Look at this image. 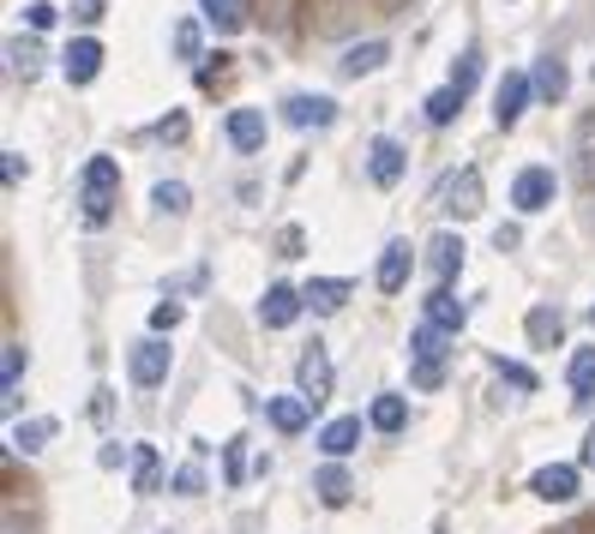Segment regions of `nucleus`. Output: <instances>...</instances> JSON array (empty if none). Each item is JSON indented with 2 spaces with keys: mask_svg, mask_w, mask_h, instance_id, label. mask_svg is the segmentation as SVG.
Instances as JSON below:
<instances>
[{
  "mask_svg": "<svg viewBox=\"0 0 595 534\" xmlns=\"http://www.w3.org/2000/svg\"><path fill=\"white\" fill-rule=\"evenodd\" d=\"M19 373H24V343H7L0 349V396L19 391Z\"/></svg>",
  "mask_w": 595,
  "mask_h": 534,
  "instance_id": "nucleus-30",
  "label": "nucleus"
},
{
  "mask_svg": "<svg viewBox=\"0 0 595 534\" xmlns=\"http://www.w3.org/2000/svg\"><path fill=\"white\" fill-rule=\"evenodd\" d=\"M554 192H559V174L535 162V169H524V174L512 181V204H517L524 216H535V211H547V204H554Z\"/></svg>",
  "mask_w": 595,
  "mask_h": 534,
  "instance_id": "nucleus-5",
  "label": "nucleus"
},
{
  "mask_svg": "<svg viewBox=\"0 0 595 534\" xmlns=\"http://www.w3.org/2000/svg\"><path fill=\"white\" fill-rule=\"evenodd\" d=\"M385 54H391V49L374 37V42H355V49H349L337 67H344V79H361V72H379V67H385Z\"/></svg>",
  "mask_w": 595,
  "mask_h": 534,
  "instance_id": "nucleus-24",
  "label": "nucleus"
},
{
  "mask_svg": "<svg viewBox=\"0 0 595 534\" xmlns=\"http://www.w3.org/2000/svg\"><path fill=\"white\" fill-rule=\"evenodd\" d=\"M589 324H595V306H589Z\"/></svg>",
  "mask_w": 595,
  "mask_h": 534,
  "instance_id": "nucleus-49",
  "label": "nucleus"
},
{
  "mask_svg": "<svg viewBox=\"0 0 595 534\" xmlns=\"http://www.w3.org/2000/svg\"><path fill=\"white\" fill-rule=\"evenodd\" d=\"M445 354H452V331H439V324H415L409 331V361H422V366H445Z\"/></svg>",
  "mask_w": 595,
  "mask_h": 534,
  "instance_id": "nucleus-12",
  "label": "nucleus"
},
{
  "mask_svg": "<svg viewBox=\"0 0 595 534\" xmlns=\"http://www.w3.org/2000/svg\"><path fill=\"white\" fill-rule=\"evenodd\" d=\"M349 294H355V283H349V276H314V283L301 289V301L314 306V313H337V306H344Z\"/></svg>",
  "mask_w": 595,
  "mask_h": 534,
  "instance_id": "nucleus-17",
  "label": "nucleus"
},
{
  "mask_svg": "<svg viewBox=\"0 0 595 534\" xmlns=\"http://www.w3.org/2000/svg\"><path fill=\"white\" fill-rule=\"evenodd\" d=\"M529 493L547 498V504H572V498H577V468H572V463L535 468V474H529Z\"/></svg>",
  "mask_w": 595,
  "mask_h": 534,
  "instance_id": "nucleus-10",
  "label": "nucleus"
},
{
  "mask_svg": "<svg viewBox=\"0 0 595 534\" xmlns=\"http://www.w3.org/2000/svg\"><path fill=\"white\" fill-rule=\"evenodd\" d=\"M72 19H85V24H97V19H102V0H79V12H72Z\"/></svg>",
  "mask_w": 595,
  "mask_h": 534,
  "instance_id": "nucleus-45",
  "label": "nucleus"
},
{
  "mask_svg": "<svg viewBox=\"0 0 595 534\" xmlns=\"http://www.w3.org/2000/svg\"><path fill=\"white\" fill-rule=\"evenodd\" d=\"M7 61H12V72H24V79H31V72L42 67V49H37V42H24V37H12L7 42Z\"/></svg>",
  "mask_w": 595,
  "mask_h": 534,
  "instance_id": "nucleus-31",
  "label": "nucleus"
},
{
  "mask_svg": "<svg viewBox=\"0 0 595 534\" xmlns=\"http://www.w3.org/2000/svg\"><path fill=\"white\" fill-rule=\"evenodd\" d=\"M494 373L512 384V391H535V373H529L524 361H505V354H494Z\"/></svg>",
  "mask_w": 595,
  "mask_h": 534,
  "instance_id": "nucleus-34",
  "label": "nucleus"
},
{
  "mask_svg": "<svg viewBox=\"0 0 595 534\" xmlns=\"http://www.w3.org/2000/svg\"><path fill=\"white\" fill-rule=\"evenodd\" d=\"M422 306H427V324H439V331H452V336H457V331H464V324H469V306L457 301L452 289H434V294H427Z\"/></svg>",
  "mask_w": 595,
  "mask_h": 534,
  "instance_id": "nucleus-16",
  "label": "nucleus"
},
{
  "mask_svg": "<svg viewBox=\"0 0 595 534\" xmlns=\"http://www.w3.org/2000/svg\"><path fill=\"white\" fill-rule=\"evenodd\" d=\"M584 468H595V426H589V444H584Z\"/></svg>",
  "mask_w": 595,
  "mask_h": 534,
  "instance_id": "nucleus-47",
  "label": "nucleus"
},
{
  "mask_svg": "<svg viewBox=\"0 0 595 534\" xmlns=\"http://www.w3.org/2000/svg\"><path fill=\"white\" fill-rule=\"evenodd\" d=\"M577 174H584V187H595V114L584 121V151H577Z\"/></svg>",
  "mask_w": 595,
  "mask_h": 534,
  "instance_id": "nucleus-37",
  "label": "nucleus"
},
{
  "mask_svg": "<svg viewBox=\"0 0 595 534\" xmlns=\"http://www.w3.org/2000/svg\"><path fill=\"white\" fill-rule=\"evenodd\" d=\"M187 132V114H169V121H157V139H181Z\"/></svg>",
  "mask_w": 595,
  "mask_h": 534,
  "instance_id": "nucleus-43",
  "label": "nucleus"
},
{
  "mask_svg": "<svg viewBox=\"0 0 595 534\" xmlns=\"http://www.w3.org/2000/svg\"><path fill=\"white\" fill-rule=\"evenodd\" d=\"M409 384H415V391H439V384H445V366H422V361H409Z\"/></svg>",
  "mask_w": 595,
  "mask_h": 534,
  "instance_id": "nucleus-39",
  "label": "nucleus"
},
{
  "mask_svg": "<svg viewBox=\"0 0 595 534\" xmlns=\"http://www.w3.org/2000/svg\"><path fill=\"white\" fill-rule=\"evenodd\" d=\"M175 54H181V61H205V54H199V24H192V19L175 24Z\"/></svg>",
  "mask_w": 595,
  "mask_h": 534,
  "instance_id": "nucleus-36",
  "label": "nucleus"
},
{
  "mask_svg": "<svg viewBox=\"0 0 595 534\" xmlns=\"http://www.w3.org/2000/svg\"><path fill=\"white\" fill-rule=\"evenodd\" d=\"M367 426H374V433H404V426H409V403H404V396H391V391L374 396V409H367Z\"/></svg>",
  "mask_w": 595,
  "mask_h": 534,
  "instance_id": "nucleus-22",
  "label": "nucleus"
},
{
  "mask_svg": "<svg viewBox=\"0 0 595 534\" xmlns=\"http://www.w3.org/2000/svg\"><path fill=\"white\" fill-rule=\"evenodd\" d=\"M565 534H595V528H565Z\"/></svg>",
  "mask_w": 595,
  "mask_h": 534,
  "instance_id": "nucleus-48",
  "label": "nucleus"
},
{
  "mask_svg": "<svg viewBox=\"0 0 595 534\" xmlns=\"http://www.w3.org/2000/svg\"><path fill=\"white\" fill-rule=\"evenodd\" d=\"M529 79H535V97H542V102H559L565 84H572V79H565V61H559V54H542Z\"/></svg>",
  "mask_w": 595,
  "mask_h": 534,
  "instance_id": "nucleus-23",
  "label": "nucleus"
},
{
  "mask_svg": "<svg viewBox=\"0 0 595 534\" xmlns=\"http://www.w3.org/2000/svg\"><path fill=\"white\" fill-rule=\"evenodd\" d=\"M572 396H577V403H589V396H595V349L572 354Z\"/></svg>",
  "mask_w": 595,
  "mask_h": 534,
  "instance_id": "nucleus-26",
  "label": "nucleus"
},
{
  "mask_svg": "<svg viewBox=\"0 0 595 534\" xmlns=\"http://www.w3.org/2000/svg\"><path fill=\"white\" fill-rule=\"evenodd\" d=\"M457 109H464V91H457V84H445V91L427 97V121H434V127H452Z\"/></svg>",
  "mask_w": 595,
  "mask_h": 534,
  "instance_id": "nucleus-27",
  "label": "nucleus"
},
{
  "mask_svg": "<svg viewBox=\"0 0 595 534\" xmlns=\"http://www.w3.org/2000/svg\"><path fill=\"white\" fill-rule=\"evenodd\" d=\"M409 271H415V246H409V241H391V246L379 252V289H385V294H404Z\"/></svg>",
  "mask_w": 595,
  "mask_h": 534,
  "instance_id": "nucleus-13",
  "label": "nucleus"
},
{
  "mask_svg": "<svg viewBox=\"0 0 595 534\" xmlns=\"http://www.w3.org/2000/svg\"><path fill=\"white\" fill-rule=\"evenodd\" d=\"M355 444H361V414H344V421H331V426L319 433V451L331 456V463H344Z\"/></svg>",
  "mask_w": 595,
  "mask_h": 534,
  "instance_id": "nucleus-21",
  "label": "nucleus"
},
{
  "mask_svg": "<svg viewBox=\"0 0 595 534\" xmlns=\"http://www.w3.org/2000/svg\"><path fill=\"white\" fill-rule=\"evenodd\" d=\"M175 324H181V306H175V301H157V306H151V336L175 331Z\"/></svg>",
  "mask_w": 595,
  "mask_h": 534,
  "instance_id": "nucleus-40",
  "label": "nucleus"
},
{
  "mask_svg": "<svg viewBox=\"0 0 595 534\" xmlns=\"http://www.w3.org/2000/svg\"><path fill=\"white\" fill-rule=\"evenodd\" d=\"M301 289H289V283H271L265 289V301H259V324L265 331H289L295 319H301Z\"/></svg>",
  "mask_w": 595,
  "mask_h": 534,
  "instance_id": "nucleus-7",
  "label": "nucleus"
},
{
  "mask_svg": "<svg viewBox=\"0 0 595 534\" xmlns=\"http://www.w3.org/2000/svg\"><path fill=\"white\" fill-rule=\"evenodd\" d=\"M427 271H434V289H452V276L464 271V241H457L452 229H439L434 241H427Z\"/></svg>",
  "mask_w": 595,
  "mask_h": 534,
  "instance_id": "nucleus-8",
  "label": "nucleus"
},
{
  "mask_svg": "<svg viewBox=\"0 0 595 534\" xmlns=\"http://www.w3.org/2000/svg\"><path fill=\"white\" fill-rule=\"evenodd\" d=\"M49 439H54V421H49V414H37V421H19V426H12V451H24V456H37Z\"/></svg>",
  "mask_w": 595,
  "mask_h": 534,
  "instance_id": "nucleus-25",
  "label": "nucleus"
},
{
  "mask_svg": "<svg viewBox=\"0 0 595 534\" xmlns=\"http://www.w3.org/2000/svg\"><path fill=\"white\" fill-rule=\"evenodd\" d=\"M0 181H7V187H19V181H24V157H19V151L0 157Z\"/></svg>",
  "mask_w": 595,
  "mask_h": 534,
  "instance_id": "nucleus-42",
  "label": "nucleus"
},
{
  "mask_svg": "<svg viewBox=\"0 0 595 534\" xmlns=\"http://www.w3.org/2000/svg\"><path fill=\"white\" fill-rule=\"evenodd\" d=\"M169 366H175V349L162 343V336H145V343L132 349L127 373H132V384H139V391H157V384L169 379Z\"/></svg>",
  "mask_w": 595,
  "mask_h": 534,
  "instance_id": "nucleus-4",
  "label": "nucleus"
},
{
  "mask_svg": "<svg viewBox=\"0 0 595 534\" xmlns=\"http://www.w3.org/2000/svg\"><path fill=\"white\" fill-rule=\"evenodd\" d=\"M187 199H192L187 181H157V187H151V204H157L162 216H181V211H187Z\"/></svg>",
  "mask_w": 595,
  "mask_h": 534,
  "instance_id": "nucleus-29",
  "label": "nucleus"
},
{
  "mask_svg": "<svg viewBox=\"0 0 595 534\" xmlns=\"http://www.w3.org/2000/svg\"><path fill=\"white\" fill-rule=\"evenodd\" d=\"M529 97H535V79H529V72H505L499 91H494V121H499V132H512L517 121H524Z\"/></svg>",
  "mask_w": 595,
  "mask_h": 534,
  "instance_id": "nucleus-6",
  "label": "nucleus"
},
{
  "mask_svg": "<svg viewBox=\"0 0 595 534\" xmlns=\"http://www.w3.org/2000/svg\"><path fill=\"white\" fill-rule=\"evenodd\" d=\"M229 144L235 151H265V109H235L229 114Z\"/></svg>",
  "mask_w": 595,
  "mask_h": 534,
  "instance_id": "nucleus-18",
  "label": "nucleus"
},
{
  "mask_svg": "<svg viewBox=\"0 0 595 534\" xmlns=\"http://www.w3.org/2000/svg\"><path fill=\"white\" fill-rule=\"evenodd\" d=\"M282 121H289V127H331L337 121V102L331 97H289V102H282Z\"/></svg>",
  "mask_w": 595,
  "mask_h": 534,
  "instance_id": "nucleus-14",
  "label": "nucleus"
},
{
  "mask_svg": "<svg viewBox=\"0 0 595 534\" xmlns=\"http://www.w3.org/2000/svg\"><path fill=\"white\" fill-rule=\"evenodd\" d=\"M157 481H162L157 451H151V444H139V474H132V486H139V493H157Z\"/></svg>",
  "mask_w": 595,
  "mask_h": 534,
  "instance_id": "nucleus-33",
  "label": "nucleus"
},
{
  "mask_svg": "<svg viewBox=\"0 0 595 534\" xmlns=\"http://www.w3.org/2000/svg\"><path fill=\"white\" fill-rule=\"evenodd\" d=\"M517 241H524V234H517V229H512V222H499V229H494V246H499V252H512Z\"/></svg>",
  "mask_w": 595,
  "mask_h": 534,
  "instance_id": "nucleus-44",
  "label": "nucleus"
},
{
  "mask_svg": "<svg viewBox=\"0 0 595 534\" xmlns=\"http://www.w3.org/2000/svg\"><path fill=\"white\" fill-rule=\"evenodd\" d=\"M331 354H325V343H314V349H301V361H295V396H307L314 409H325L331 403Z\"/></svg>",
  "mask_w": 595,
  "mask_h": 534,
  "instance_id": "nucleus-3",
  "label": "nucleus"
},
{
  "mask_svg": "<svg viewBox=\"0 0 595 534\" xmlns=\"http://www.w3.org/2000/svg\"><path fill=\"white\" fill-rule=\"evenodd\" d=\"M524 331H529V343H535V349H559V343H565V313L542 301V306H529Z\"/></svg>",
  "mask_w": 595,
  "mask_h": 534,
  "instance_id": "nucleus-15",
  "label": "nucleus"
},
{
  "mask_svg": "<svg viewBox=\"0 0 595 534\" xmlns=\"http://www.w3.org/2000/svg\"><path fill=\"white\" fill-rule=\"evenodd\" d=\"M175 493H181V498H199V493H205V468H199V463L175 468Z\"/></svg>",
  "mask_w": 595,
  "mask_h": 534,
  "instance_id": "nucleus-38",
  "label": "nucleus"
},
{
  "mask_svg": "<svg viewBox=\"0 0 595 534\" xmlns=\"http://www.w3.org/2000/svg\"><path fill=\"white\" fill-rule=\"evenodd\" d=\"M205 19H211L217 31H241V24H247V0H205Z\"/></svg>",
  "mask_w": 595,
  "mask_h": 534,
  "instance_id": "nucleus-28",
  "label": "nucleus"
},
{
  "mask_svg": "<svg viewBox=\"0 0 595 534\" xmlns=\"http://www.w3.org/2000/svg\"><path fill=\"white\" fill-rule=\"evenodd\" d=\"M265 414H271V426L277 433H301L307 421H314V403H307V396H271V403H265Z\"/></svg>",
  "mask_w": 595,
  "mask_h": 534,
  "instance_id": "nucleus-20",
  "label": "nucleus"
},
{
  "mask_svg": "<svg viewBox=\"0 0 595 534\" xmlns=\"http://www.w3.org/2000/svg\"><path fill=\"white\" fill-rule=\"evenodd\" d=\"M409 169V151L397 139H374L367 144V174H374V187H397Z\"/></svg>",
  "mask_w": 595,
  "mask_h": 534,
  "instance_id": "nucleus-9",
  "label": "nucleus"
},
{
  "mask_svg": "<svg viewBox=\"0 0 595 534\" xmlns=\"http://www.w3.org/2000/svg\"><path fill=\"white\" fill-rule=\"evenodd\" d=\"M79 204H85V222L102 229V222L115 216V204H121V162H115V157H91V162H85Z\"/></svg>",
  "mask_w": 595,
  "mask_h": 534,
  "instance_id": "nucleus-1",
  "label": "nucleus"
},
{
  "mask_svg": "<svg viewBox=\"0 0 595 534\" xmlns=\"http://www.w3.org/2000/svg\"><path fill=\"white\" fill-rule=\"evenodd\" d=\"M24 19H31V31H49V24L61 19V12H54L49 0H31V7H24Z\"/></svg>",
  "mask_w": 595,
  "mask_h": 534,
  "instance_id": "nucleus-41",
  "label": "nucleus"
},
{
  "mask_svg": "<svg viewBox=\"0 0 595 534\" xmlns=\"http://www.w3.org/2000/svg\"><path fill=\"white\" fill-rule=\"evenodd\" d=\"M0 534H24V523H19V516H12V511H7V523H0Z\"/></svg>",
  "mask_w": 595,
  "mask_h": 534,
  "instance_id": "nucleus-46",
  "label": "nucleus"
},
{
  "mask_svg": "<svg viewBox=\"0 0 595 534\" xmlns=\"http://www.w3.org/2000/svg\"><path fill=\"white\" fill-rule=\"evenodd\" d=\"M222 474H229V486L247 481V439H229V444H222Z\"/></svg>",
  "mask_w": 595,
  "mask_h": 534,
  "instance_id": "nucleus-32",
  "label": "nucleus"
},
{
  "mask_svg": "<svg viewBox=\"0 0 595 534\" xmlns=\"http://www.w3.org/2000/svg\"><path fill=\"white\" fill-rule=\"evenodd\" d=\"M61 72H67V84H91L97 72H102V42H97V37H79V42L61 54Z\"/></svg>",
  "mask_w": 595,
  "mask_h": 534,
  "instance_id": "nucleus-11",
  "label": "nucleus"
},
{
  "mask_svg": "<svg viewBox=\"0 0 595 534\" xmlns=\"http://www.w3.org/2000/svg\"><path fill=\"white\" fill-rule=\"evenodd\" d=\"M314 493H319V504H331V511H344V504L355 498V481H349V468H344V463H325V468L314 474Z\"/></svg>",
  "mask_w": 595,
  "mask_h": 534,
  "instance_id": "nucleus-19",
  "label": "nucleus"
},
{
  "mask_svg": "<svg viewBox=\"0 0 595 534\" xmlns=\"http://www.w3.org/2000/svg\"><path fill=\"white\" fill-rule=\"evenodd\" d=\"M475 79H482V54L469 49V54H457V67H452V84L469 97V91H475Z\"/></svg>",
  "mask_w": 595,
  "mask_h": 534,
  "instance_id": "nucleus-35",
  "label": "nucleus"
},
{
  "mask_svg": "<svg viewBox=\"0 0 595 534\" xmlns=\"http://www.w3.org/2000/svg\"><path fill=\"white\" fill-rule=\"evenodd\" d=\"M482 199H487V192H482V169H475V162H464L457 174H445V181H439V211L457 216V222H469L475 211H482Z\"/></svg>",
  "mask_w": 595,
  "mask_h": 534,
  "instance_id": "nucleus-2",
  "label": "nucleus"
}]
</instances>
